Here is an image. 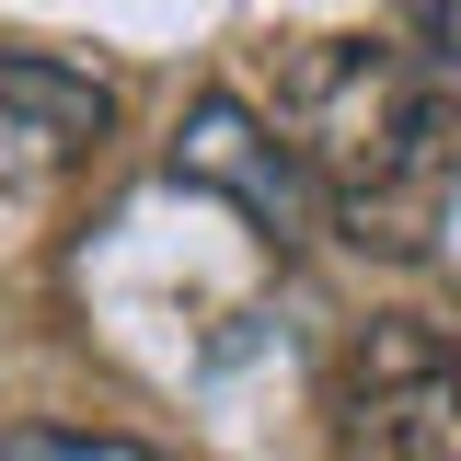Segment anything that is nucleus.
I'll return each instance as SVG.
<instances>
[{
	"label": "nucleus",
	"mask_w": 461,
	"mask_h": 461,
	"mask_svg": "<svg viewBox=\"0 0 461 461\" xmlns=\"http://www.w3.org/2000/svg\"><path fill=\"white\" fill-rule=\"evenodd\" d=\"M277 139L323 185V220H357V242H369V220H393V196L438 173V93L415 81V58L323 35L277 81Z\"/></svg>",
	"instance_id": "f257e3e1"
},
{
	"label": "nucleus",
	"mask_w": 461,
	"mask_h": 461,
	"mask_svg": "<svg viewBox=\"0 0 461 461\" xmlns=\"http://www.w3.org/2000/svg\"><path fill=\"white\" fill-rule=\"evenodd\" d=\"M104 127H115V93L93 69H69V58H0V139H23L35 162L104 150Z\"/></svg>",
	"instance_id": "20e7f679"
},
{
	"label": "nucleus",
	"mask_w": 461,
	"mask_h": 461,
	"mask_svg": "<svg viewBox=\"0 0 461 461\" xmlns=\"http://www.w3.org/2000/svg\"><path fill=\"white\" fill-rule=\"evenodd\" d=\"M0 461H173V450L115 438V427H0Z\"/></svg>",
	"instance_id": "39448f33"
},
{
	"label": "nucleus",
	"mask_w": 461,
	"mask_h": 461,
	"mask_svg": "<svg viewBox=\"0 0 461 461\" xmlns=\"http://www.w3.org/2000/svg\"><path fill=\"white\" fill-rule=\"evenodd\" d=\"M335 427L357 461H461V346L381 323L335 381Z\"/></svg>",
	"instance_id": "f03ea898"
},
{
	"label": "nucleus",
	"mask_w": 461,
	"mask_h": 461,
	"mask_svg": "<svg viewBox=\"0 0 461 461\" xmlns=\"http://www.w3.org/2000/svg\"><path fill=\"white\" fill-rule=\"evenodd\" d=\"M415 81L461 104V0H415Z\"/></svg>",
	"instance_id": "423d86ee"
},
{
	"label": "nucleus",
	"mask_w": 461,
	"mask_h": 461,
	"mask_svg": "<svg viewBox=\"0 0 461 461\" xmlns=\"http://www.w3.org/2000/svg\"><path fill=\"white\" fill-rule=\"evenodd\" d=\"M173 185L230 196V208L266 230V242L323 230V185L300 173V150H288V139L242 104V93H196V104H185V127H173Z\"/></svg>",
	"instance_id": "7ed1b4c3"
}]
</instances>
